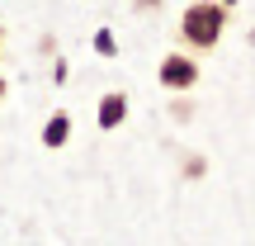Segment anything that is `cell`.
Here are the masks:
<instances>
[{"label":"cell","instance_id":"obj_1","mask_svg":"<svg viewBox=\"0 0 255 246\" xmlns=\"http://www.w3.org/2000/svg\"><path fill=\"white\" fill-rule=\"evenodd\" d=\"M222 24H227V14H222V5H213V0H199V5L184 9L180 19V33L189 38L194 47H213L222 38Z\"/></svg>","mask_w":255,"mask_h":246},{"label":"cell","instance_id":"obj_2","mask_svg":"<svg viewBox=\"0 0 255 246\" xmlns=\"http://www.w3.org/2000/svg\"><path fill=\"white\" fill-rule=\"evenodd\" d=\"M161 81L170 85V90H189V85L199 81V66H194L189 57H165L161 62Z\"/></svg>","mask_w":255,"mask_h":246},{"label":"cell","instance_id":"obj_3","mask_svg":"<svg viewBox=\"0 0 255 246\" xmlns=\"http://www.w3.org/2000/svg\"><path fill=\"white\" fill-rule=\"evenodd\" d=\"M123 109H128L123 95H104V104H100V123H104V128H119V123H123Z\"/></svg>","mask_w":255,"mask_h":246},{"label":"cell","instance_id":"obj_4","mask_svg":"<svg viewBox=\"0 0 255 246\" xmlns=\"http://www.w3.org/2000/svg\"><path fill=\"white\" fill-rule=\"evenodd\" d=\"M66 133H71V123H66V114H57V119L43 128V142H47V147H62V142H66Z\"/></svg>","mask_w":255,"mask_h":246},{"label":"cell","instance_id":"obj_5","mask_svg":"<svg viewBox=\"0 0 255 246\" xmlns=\"http://www.w3.org/2000/svg\"><path fill=\"white\" fill-rule=\"evenodd\" d=\"M0 95H5V81H0Z\"/></svg>","mask_w":255,"mask_h":246}]
</instances>
